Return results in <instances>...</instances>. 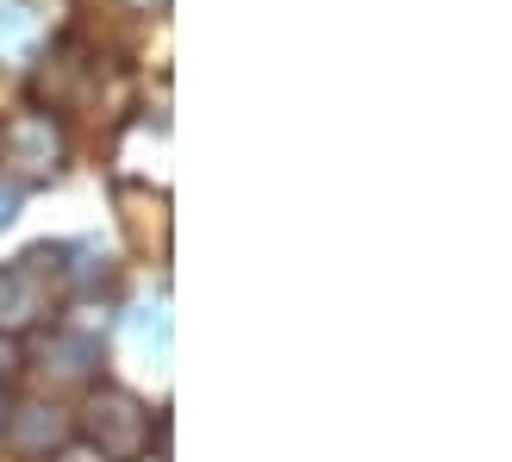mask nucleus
Wrapping results in <instances>:
<instances>
[{"instance_id":"obj_8","label":"nucleus","mask_w":512,"mask_h":462,"mask_svg":"<svg viewBox=\"0 0 512 462\" xmlns=\"http://www.w3.org/2000/svg\"><path fill=\"white\" fill-rule=\"evenodd\" d=\"M13 369H19V344H13V338H0V381H7Z\"/></svg>"},{"instance_id":"obj_3","label":"nucleus","mask_w":512,"mask_h":462,"mask_svg":"<svg viewBox=\"0 0 512 462\" xmlns=\"http://www.w3.org/2000/svg\"><path fill=\"white\" fill-rule=\"evenodd\" d=\"M44 44V13L32 7V0H0V57H32V50Z\"/></svg>"},{"instance_id":"obj_2","label":"nucleus","mask_w":512,"mask_h":462,"mask_svg":"<svg viewBox=\"0 0 512 462\" xmlns=\"http://www.w3.org/2000/svg\"><path fill=\"white\" fill-rule=\"evenodd\" d=\"M0 163H7L19 182H50L63 169V132L50 113H13L0 125Z\"/></svg>"},{"instance_id":"obj_1","label":"nucleus","mask_w":512,"mask_h":462,"mask_svg":"<svg viewBox=\"0 0 512 462\" xmlns=\"http://www.w3.org/2000/svg\"><path fill=\"white\" fill-rule=\"evenodd\" d=\"M82 438L107 456V462H138L144 444H150V413L125 388H100V394H88Z\"/></svg>"},{"instance_id":"obj_9","label":"nucleus","mask_w":512,"mask_h":462,"mask_svg":"<svg viewBox=\"0 0 512 462\" xmlns=\"http://www.w3.org/2000/svg\"><path fill=\"white\" fill-rule=\"evenodd\" d=\"M125 7H132V13H157L163 0H125Z\"/></svg>"},{"instance_id":"obj_7","label":"nucleus","mask_w":512,"mask_h":462,"mask_svg":"<svg viewBox=\"0 0 512 462\" xmlns=\"http://www.w3.org/2000/svg\"><path fill=\"white\" fill-rule=\"evenodd\" d=\"M13 213H19V188H7V182H0V231L13 225Z\"/></svg>"},{"instance_id":"obj_6","label":"nucleus","mask_w":512,"mask_h":462,"mask_svg":"<svg viewBox=\"0 0 512 462\" xmlns=\"http://www.w3.org/2000/svg\"><path fill=\"white\" fill-rule=\"evenodd\" d=\"M50 356H57V375L82 381V375L100 363V344H94V338H82V331H57V338H50Z\"/></svg>"},{"instance_id":"obj_5","label":"nucleus","mask_w":512,"mask_h":462,"mask_svg":"<svg viewBox=\"0 0 512 462\" xmlns=\"http://www.w3.org/2000/svg\"><path fill=\"white\" fill-rule=\"evenodd\" d=\"M63 438H69V419L57 406H19V419H13V444L19 450H57Z\"/></svg>"},{"instance_id":"obj_4","label":"nucleus","mask_w":512,"mask_h":462,"mask_svg":"<svg viewBox=\"0 0 512 462\" xmlns=\"http://www.w3.org/2000/svg\"><path fill=\"white\" fill-rule=\"evenodd\" d=\"M38 313H44L38 269H0V319H7V325H32Z\"/></svg>"},{"instance_id":"obj_10","label":"nucleus","mask_w":512,"mask_h":462,"mask_svg":"<svg viewBox=\"0 0 512 462\" xmlns=\"http://www.w3.org/2000/svg\"><path fill=\"white\" fill-rule=\"evenodd\" d=\"M0 431H7V400H0Z\"/></svg>"}]
</instances>
